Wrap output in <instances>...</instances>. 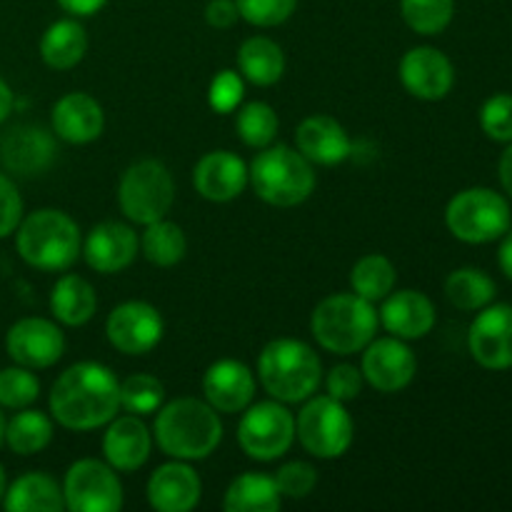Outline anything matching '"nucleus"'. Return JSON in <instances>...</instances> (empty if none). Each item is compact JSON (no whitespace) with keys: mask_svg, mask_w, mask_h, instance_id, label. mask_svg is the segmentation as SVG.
I'll return each instance as SVG.
<instances>
[{"mask_svg":"<svg viewBox=\"0 0 512 512\" xmlns=\"http://www.w3.org/2000/svg\"><path fill=\"white\" fill-rule=\"evenodd\" d=\"M328 395L330 398L340 400V403H348V400H355L363 390V370H358L355 365H335L328 373Z\"/></svg>","mask_w":512,"mask_h":512,"instance_id":"43","label":"nucleus"},{"mask_svg":"<svg viewBox=\"0 0 512 512\" xmlns=\"http://www.w3.org/2000/svg\"><path fill=\"white\" fill-rule=\"evenodd\" d=\"M275 485H278L283 498H308L315 490V485H318V473H315L313 465L303 463V460H293V463L283 465V468L275 473Z\"/></svg>","mask_w":512,"mask_h":512,"instance_id":"41","label":"nucleus"},{"mask_svg":"<svg viewBox=\"0 0 512 512\" xmlns=\"http://www.w3.org/2000/svg\"><path fill=\"white\" fill-rule=\"evenodd\" d=\"M400 13L415 33L438 35L453 20L455 0H400Z\"/></svg>","mask_w":512,"mask_h":512,"instance_id":"36","label":"nucleus"},{"mask_svg":"<svg viewBox=\"0 0 512 512\" xmlns=\"http://www.w3.org/2000/svg\"><path fill=\"white\" fill-rule=\"evenodd\" d=\"M315 340L335 355H353L365 350L378 330V313L373 303L355 293H338L325 298L310 320Z\"/></svg>","mask_w":512,"mask_h":512,"instance_id":"6","label":"nucleus"},{"mask_svg":"<svg viewBox=\"0 0 512 512\" xmlns=\"http://www.w3.org/2000/svg\"><path fill=\"white\" fill-rule=\"evenodd\" d=\"M155 440L175 460H203L223 440V423L210 403L180 398L158 410Z\"/></svg>","mask_w":512,"mask_h":512,"instance_id":"2","label":"nucleus"},{"mask_svg":"<svg viewBox=\"0 0 512 512\" xmlns=\"http://www.w3.org/2000/svg\"><path fill=\"white\" fill-rule=\"evenodd\" d=\"M163 330L165 325L160 313L143 300L118 305L105 323V335H108L110 345L125 355L150 353L163 338Z\"/></svg>","mask_w":512,"mask_h":512,"instance_id":"12","label":"nucleus"},{"mask_svg":"<svg viewBox=\"0 0 512 512\" xmlns=\"http://www.w3.org/2000/svg\"><path fill=\"white\" fill-rule=\"evenodd\" d=\"M363 378L380 393H398L415 378V355L400 338L370 340L363 353Z\"/></svg>","mask_w":512,"mask_h":512,"instance_id":"15","label":"nucleus"},{"mask_svg":"<svg viewBox=\"0 0 512 512\" xmlns=\"http://www.w3.org/2000/svg\"><path fill=\"white\" fill-rule=\"evenodd\" d=\"M280 495L275 478L263 473H243L228 485L223 508L228 512H278Z\"/></svg>","mask_w":512,"mask_h":512,"instance_id":"30","label":"nucleus"},{"mask_svg":"<svg viewBox=\"0 0 512 512\" xmlns=\"http://www.w3.org/2000/svg\"><path fill=\"white\" fill-rule=\"evenodd\" d=\"M53 440V423L40 410L23 408L5 423V443L15 455H35L45 450Z\"/></svg>","mask_w":512,"mask_h":512,"instance_id":"32","label":"nucleus"},{"mask_svg":"<svg viewBox=\"0 0 512 512\" xmlns=\"http://www.w3.org/2000/svg\"><path fill=\"white\" fill-rule=\"evenodd\" d=\"M195 190L203 195L205 200L213 203H228L235 200L248 185V168L243 160L228 150H213V153L203 155L195 165L193 173Z\"/></svg>","mask_w":512,"mask_h":512,"instance_id":"19","label":"nucleus"},{"mask_svg":"<svg viewBox=\"0 0 512 512\" xmlns=\"http://www.w3.org/2000/svg\"><path fill=\"white\" fill-rule=\"evenodd\" d=\"M498 263H500V270H503L505 275L512 280V230L503 235V243H500V250H498Z\"/></svg>","mask_w":512,"mask_h":512,"instance_id":"47","label":"nucleus"},{"mask_svg":"<svg viewBox=\"0 0 512 512\" xmlns=\"http://www.w3.org/2000/svg\"><path fill=\"white\" fill-rule=\"evenodd\" d=\"M320 360L303 340L278 338L263 348L258 375L263 388L280 403H303L320 385Z\"/></svg>","mask_w":512,"mask_h":512,"instance_id":"3","label":"nucleus"},{"mask_svg":"<svg viewBox=\"0 0 512 512\" xmlns=\"http://www.w3.org/2000/svg\"><path fill=\"white\" fill-rule=\"evenodd\" d=\"M278 115L268 103H248L238 115H235V130H238L240 140L248 148H268L273 145L275 135H278Z\"/></svg>","mask_w":512,"mask_h":512,"instance_id":"35","label":"nucleus"},{"mask_svg":"<svg viewBox=\"0 0 512 512\" xmlns=\"http://www.w3.org/2000/svg\"><path fill=\"white\" fill-rule=\"evenodd\" d=\"M238 440L245 455L260 463L280 458L295 440V418L280 400L248 405L238 425Z\"/></svg>","mask_w":512,"mask_h":512,"instance_id":"10","label":"nucleus"},{"mask_svg":"<svg viewBox=\"0 0 512 512\" xmlns=\"http://www.w3.org/2000/svg\"><path fill=\"white\" fill-rule=\"evenodd\" d=\"M245 95V83L243 75L235 73V70H220L218 75L213 78L208 90V100L210 108L215 113H233L235 108L240 105Z\"/></svg>","mask_w":512,"mask_h":512,"instance_id":"42","label":"nucleus"},{"mask_svg":"<svg viewBox=\"0 0 512 512\" xmlns=\"http://www.w3.org/2000/svg\"><path fill=\"white\" fill-rule=\"evenodd\" d=\"M198 473L188 463H165L150 475L148 503L160 512H188L200 503Z\"/></svg>","mask_w":512,"mask_h":512,"instance_id":"21","label":"nucleus"},{"mask_svg":"<svg viewBox=\"0 0 512 512\" xmlns=\"http://www.w3.org/2000/svg\"><path fill=\"white\" fill-rule=\"evenodd\" d=\"M18 253L30 268L68 270L80 255L78 225L63 210H35L18 225Z\"/></svg>","mask_w":512,"mask_h":512,"instance_id":"4","label":"nucleus"},{"mask_svg":"<svg viewBox=\"0 0 512 512\" xmlns=\"http://www.w3.org/2000/svg\"><path fill=\"white\" fill-rule=\"evenodd\" d=\"M395 265L390 263L385 255H365L358 263L353 265V273H350V285H353V293L360 298L370 300V303H378L385 300L395 288Z\"/></svg>","mask_w":512,"mask_h":512,"instance_id":"34","label":"nucleus"},{"mask_svg":"<svg viewBox=\"0 0 512 512\" xmlns=\"http://www.w3.org/2000/svg\"><path fill=\"white\" fill-rule=\"evenodd\" d=\"M40 395V383L30 368L0 370V405L10 410H23L33 405Z\"/></svg>","mask_w":512,"mask_h":512,"instance_id":"38","label":"nucleus"},{"mask_svg":"<svg viewBox=\"0 0 512 512\" xmlns=\"http://www.w3.org/2000/svg\"><path fill=\"white\" fill-rule=\"evenodd\" d=\"M203 393L218 413H240L253 403L255 378L240 360H218L205 373Z\"/></svg>","mask_w":512,"mask_h":512,"instance_id":"18","label":"nucleus"},{"mask_svg":"<svg viewBox=\"0 0 512 512\" xmlns=\"http://www.w3.org/2000/svg\"><path fill=\"white\" fill-rule=\"evenodd\" d=\"M378 320L390 335L400 340H420L433 330L435 305L428 295L418 290H400L390 293L380 308Z\"/></svg>","mask_w":512,"mask_h":512,"instance_id":"22","label":"nucleus"},{"mask_svg":"<svg viewBox=\"0 0 512 512\" xmlns=\"http://www.w3.org/2000/svg\"><path fill=\"white\" fill-rule=\"evenodd\" d=\"M5 490H8V480H5V470H3V465H0V500H3Z\"/></svg>","mask_w":512,"mask_h":512,"instance_id":"50","label":"nucleus"},{"mask_svg":"<svg viewBox=\"0 0 512 512\" xmlns=\"http://www.w3.org/2000/svg\"><path fill=\"white\" fill-rule=\"evenodd\" d=\"M55 140L35 125H18L0 140V160L18 175H38L55 160Z\"/></svg>","mask_w":512,"mask_h":512,"instance_id":"20","label":"nucleus"},{"mask_svg":"<svg viewBox=\"0 0 512 512\" xmlns=\"http://www.w3.org/2000/svg\"><path fill=\"white\" fill-rule=\"evenodd\" d=\"M88 35L85 28L73 18L55 20L40 38V58L53 70H70L85 58Z\"/></svg>","mask_w":512,"mask_h":512,"instance_id":"27","label":"nucleus"},{"mask_svg":"<svg viewBox=\"0 0 512 512\" xmlns=\"http://www.w3.org/2000/svg\"><path fill=\"white\" fill-rule=\"evenodd\" d=\"M238 18L240 13L235 0H210L208 8H205V20H208L210 28L225 30L230 28V25H235Z\"/></svg>","mask_w":512,"mask_h":512,"instance_id":"45","label":"nucleus"},{"mask_svg":"<svg viewBox=\"0 0 512 512\" xmlns=\"http://www.w3.org/2000/svg\"><path fill=\"white\" fill-rule=\"evenodd\" d=\"M65 508L73 512H118L123 508V485L115 468L100 460H78L63 483Z\"/></svg>","mask_w":512,"mask_h":512,"instance_id":"11","label":"nucleus"},{"mask_svg":"<svg viewBox=\"0 0 512 512\" xmlns=\"http://www.w3.org/2000/svg\"><path fill=\"white\" fill-rule=\"evenodd\" d=\"M140 248H143V255L153 265H158V268H173V265H178L185 258L188 240H185V233L180 225L160 218L155 223L145 225Z\"/></svg>","mask_w":512,"mask_h":512,"instance_id":"33","label":"nucleus"},{"mask_svg":"<svg viewBox=\"0 0 512 512\" xmlns=\"http://www.w3.org/2000/svg\"><path fill=\"white\" fill-rule=\"evenodd\" d=\"M498 173H500V183H503L505 193H508L512 198V143L508 145V150L503 153V158H500Z\"/></svg>","mask_w":512,"mask_h":512,"instance_id":"48","label":"nucleus"},{"mask_svg":"<svg viewBox=\"0 0 512 512\" xmlns=\"http://www.w3.org/2000/svg\"><path fill=\"white\" fill-rule=\"evenodd\" d=\"M95 308H98V298H95L93 285L80 275H63L53 285L50 310L63 325H70V328L85 325L95 315Z\"/></svg>","mask_w":512,"mask_h":512,"instance_id":"29","label":"nucleus"},{"mask_svg":"<svg viewBox=\"0 0 512 512\" xmlns=\"http://www.w3.org/2000/svg\"><path fill=\"white\" fill-rule=\"evenodd\" d=\"M108 0H58V5L63 10H68L70 15H95L98 10L105 8Z\"/></svg>","mask_w":512,"mask_h":512,"instance_id":"46","label":"nucleus"},{"mask_svg":"<svg viewBox=\"0 0 512 512\" xmlns=\"http://www.w3.org/2000/svg\"><path fill=\"white\" fill-rule=\"evenodd\" d=\"M295 435L315 458H340L353 445V418L345 410V403L330 395H320L308 400V405L298 413Z\"/></svg>","mask_w":512,"mask_h":512,"instance_id":"9","label":"nucleus"},{"mask_svg":"<svg viewBox=\"0 0 512 512\" xmlns=\"http://www.w3.org/2000/svg\"><path fill=\"white\" fill-rule=\"evenodd\" d=\"M48 403L50 413L63 428H103L120 408V383L105 365L78 363L55 380Z\"/></svg>","mask_w":512,"mask_h":512,"instance_id":"1","label":"nucleus"},{"mask_svg":"<svg viewBox=\"0 0 512 512\" xmlns=\"http://www.w3.org/2000/svg\"><path fill=\"white\" fill-rule=\"evenodd\" d=\"M298 150L315 165H338L350 158L353 143L343 125L330 115H310L295 133Z\"/></svg>","mask_w":512,"mask_h":512,"instance_id":"23","label":"nucleus"},{"mask_svg":"<svg viewBox=\"0 0 512 512\" xmlns=\"http://www.w3.org/2000/svg\"><path fill=\"white\" fill-rule=\"evenodd\" d=\"M103 125V108L88 93H68L53 105V130L65 143H93L103 133Z\"/></svg>","mask_w":512,"mask_h":512,"instance_id":"25","label":"nucleus"},{"mask_svg":"<svg viewBox=\"0 0 512 512\" xmlns=\"http://www.w3.org/2000/svg\"><path fill=\"white\" fill-rule=\"evenodd\" d=\"M260 200L275 208H293L305 203L315 190L313 163L300 150L288 145H268L263 153L255 155L248 170Z\"/></svg>","mask_w":512,"mask_h":512,"instance_id":"5","label":"nucleus"},{"mask_svg":"<svg viewBox=\"0 0 512 512\" xmlns=\"http://www.w3.org/2000/svg\"><path fill=\"white\" fill-rule=\"evenodd\" d=\"M480 128L498 143H512V95L498 93L480 108Z\"/></svg>","mask_w":512,"mask_h":512,"instance_id":"39","label":"nucleus"},{"mask_svg":"<svg viewBox=\"0 0 512 512\" xmlns=\"http://www.w3.org/2000/svg\"><path fill=\"white\" fill-rule=\"evenodd\" d=\"M5 348H8L10 358L23 368L43 370L63 358L65 335L50 320L23 318L8 330Z\"/></svg>","mask_w":512,"mask_h":512,"instance_id":"13","label":"nucleus"},{"mask_svg":"<svg viewBox=\"0 0 512 512\" xmlns=\"http://www.w3.org/2000/svg\"><path fill=\"white\" fill-rule=\"evenodd\" d=\"M138 238H135L133 228L125 223H115V220H105L98 223L88 233L83 245L85 263L95 270V273H120L128 268L138 255Z\"/></svg>","mask_w":512,"mask_h":512,"instance_id":"17","label":"nucleus"},{"mask_svg":"<svg viewBox=\"0 0 512 512\" xmlns=\"http://www.w3.org/2000/svg\"><path fill=\"white\" fill-rule=\"evenodd\" d=\"M175 200V183L160 160H140L130 165L118 185V203L125 218L150 225L165 218Z\"/></svg>","mask_w":512,"mask_h":512,"instance_id":"8","label":"nucleus"},{"mask_svg":"<svg viewBox=\"0 0 512 512\" xmlns=\"http://www.w3.org/2000/svg\"><path fill=\"white\" fill-rule=\"evenodd\" d=\"M400 80L405 90L420 100H443L455 83L453 63L430 45L408 50L400 60Z\"/></svg>","mask_w":512,"mask_h":512,"instance_id":"16","label":"nucleus"},{"mask_svg":"<svg viewBox=\"0 0 512 512\" xmlns=\"http://www.w3.org/2000/svg\"><path fill=\"white\" fill-rule=\"evenodd\" d=\"M473 358L488 370L512 368V305L498 303L480 308L468 333Z\"/></svg>","mask_w":512,"mask_h":512,"instance_id":"14","label":"nucleus"},{"mask_svg":"<svg viewBox=\"0 0 512 512\" xmlns=\"http://www.w3.org/2000/svg\"><path fill=\"white\" fill-rule=\"evenodd\" d=\"M165 388L153 375H130L120 383V408L130 415H153L163 408Z\"/></svg>","mask_w":512,"mask_h":512,"instance_id":"37","label":"nucleus"},{"mask_svg":"<svg viewBox=\"0 0 512 512\" xmlns=\"http://www.w3.org/2000/svg\"><path fill=\"white\" fill-rule=\"evenodd\" d=\"M238 70L248 83L268 88L278 83L285 73V55L275 40L255 35L248 38L238 50Z\"/></svg>","mask_w":512,"mask_h":512,"instance_id":"28","label":"nucleus"},{"mask_svg":"<svg viewBox=\"0 0 512 512\" xmlns=\"http://www.w3.org/2000/svg\"><path fill=\"white\" fill-rule=\"evenodd\" d=\"M150 440L148 428L138 415H125V418L110 420L103 438V453L110 468L120 473H133L143 468L145 460L150 458Z\"/></svg>","mask_w":512,"mask_h":512,"instance_id":"24","label":"nucleus"},{"mask_svg":"<svg viewBox=\"0 0 512 512\" xmlns=\"http://www.w3.org/2000/svg\"><path fill=\"white\" fill-rule=\"evenodd\" d=\"M10 110H13V90H10V85L0 78V123L8 118Z\"/></svg>","mask_w":512,"mask_h":512,"instance_id":"49","label":"nucleus"},{"mask_svg":"<svg viewBox=\"0 0 512 512\" xmlns=\"http://www.w3.org/2000/svg\"><path fill=\"white\" fill-rule=\"evenodd\" d=\"M240 18L258 28H273L295 13L298 0H235Z\"/></svg>","mask_w":512,"mask_h":512,"instance_id":"40","label":"nucleus"},{"mask_svg":"<svg viewBox=\"0 0 512 512\" xmlns=\"http://www.w3.org/2000/svg\"><path fill=\"white\" fill-rule=\"evenodd\" d=\"M495 280L478 268H460L448 275L445 280V295L458 310L473 313V310L485 308L495 300Z\"/></svg>","mask_w":512,"mask_h":512,"instance_id":"31","label":"nucleus"},{"mask_svg":"<svg viewBox=\"0 0 512 512\" xmlns=\"http://www.w3.org/2000/svg\"><path fill=\"white\" fill-rule=\"evenodd\" d=\"M510 205L490 188L460 190L445 210L448 230L470 245L493 243L510 230Z\"/></svg>","mask_w":512,"mask_h":512,"instance_id":"7","label":"nucleus"},{"mask_svg":"<svg viewBox=\"0 0 512 512\" xmlns=\"http://www.w3.org/2000/svg\"><path fill=\"white\" fill-rule=\"evenodd\" d=\"M23 220V200L8 175L0 173V238L15 233Z\"/></svg>","mask_w":512,"mask_h":512,"instance_id":"44","label":"nucleus"},{"mask_svg":"<svg viewBox=\"0 0 512 512\" xmlns=\"http://www.w3.org/2000/svg\"><path fill=\"white\" fill-rule=\"evenodd\" d=\"M5 443V418H3V413H0V445Z\"/></svg>","mask_w":512,"mask_h":512,"instance_id":"51","label":"nucleus"},{"mask_svg":"<svg viewBox=\"0 0 512 512\" xmlns=\"http://www.w3.org/2000/svg\"><path fill=\"white\" fill-rule=\"evenodd\" d=\"M8 512H60L65 510L63 488L45 473H25L5 490Z\"/></svg>","mask_w":512,"mask_h":512,"instance_id":"26","label":"nucleus"}]
</instances>
